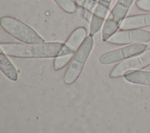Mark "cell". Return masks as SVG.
Listing matches in <instances>:
<instances>
[{
	"instance_id": "obj_1",
	"label": "cell",
	"mask_w": 150,
	"mask_h": 133,
	"mask_svg": "<svg viewBox=\"0 0 150 133\" xmlns=\"http://www.w3.org/2000/svg\"><path fill=\"white\" fill-rule=\"evenodd\" d=\"M0 48L8 56L25 58H51L71 54L60 42H45L38 44L1 43Z\"/></svg>"
},
{
	"instance_id": "obj_2",
	"label": "cell",
	"mask_w": 150,
	"mask_h": 133,
	"mask_svg": "<svg viewBox=\"0 0 150 133\" xmlns=\"http://www.w3.org/2000/svg\"><path fill=\"white\" fill-rule=\"evenodd\" d=\"M2 29L16 40L25 44L45 43V40L32 27L21 20L9 16L0 19Z\"/></svg>"
},
{
	"instance_id": "obj_3",
	"label": "cell",
	"mask_w": 150,
	"mask_h": 133,
	"mask_svg": "<svg viewBox=\"0 0 150 133\" xmlns=\"http://www.w3.org/2000/svg\"><path fill=\"white\" fill-rule=\"evenodd\" d=\"M93 44V36L91 35L87 36L74 54L66 70L63 80L66 85L73 84L79 78L90 54Z\"/></svg>"
},
{
	"instance_id": "obj_4",
	"label": "cell",
	"mask_w": 150,
	"mask_h": 133,
	"mask_svg": "<svg viewBox=\"0 0 150 133\" xmlns=\"http://www.w3.org/2000/svg\"><path fill=\"white\" fill-rule=\"evenodd\" d=\"M134 0H117L105 20L102 31V40L106 41L116 33L131 6Z\"/></svg>"
},
{
	"instance_id": "obj_5",
	"label": "cell",
	"mask_w": 150,
	"mask_h": 133,
	"mask_svg": "<svg viewBox=\"0 0 150 133\" xmlns=\"http://www.w3.org/2000/svg\"><path fill=\"white\" fill-rule=\"evenodd\" d=\"M146 48L147 45L144 43L129 44L103 53L98 58V62L103 65L116 63L141 54L146 50Z\"/></svg>"
},
{
	"instance_id": "obj_6",
	"label": "cell",
	"mask_w": 150,
	"mask_h": 133,
	"mask_svg": "<svg viewBox=\"0 0 150 133\" xmlns=\"http://www.w3.org/2000/svg\"><path fill=\"white\" fill-rule=\"evenodd\" d=\"M150 65V48L138 55L122 61L117 64L110 73L111 78H117L124 75L128 71L140 70Z\"/></svg>"
},
{
	"instance_id": "obj_7",
	"label": "cell",
	"mask_w": 150,
	"mask_h": 133,
	"mask_svg": "<svg viewBox=\"0 0 150 133\" xmlns=\"http://www.w3.org/2000/svg\"><path fill=\"white\" fill-rule=\"evenodd\" d=\"M107 41L118 45L147 43L150 41V32L141 29L121 30L115 33Z\"/></svg>"
},
{
	"instance_id": "obj_8",
	"label": "cell",
	"mask_w": 150,
	"mask_h": 133,
	"mask_svg": "<svg viewBox=\"0 0 150 133\" xmlns=\"http://www.w3.org/2000/svg\"><path fill=\"white\" fill-rule=\"evenodd\" d=\"M112 0H99L93 14L90 25V35L93 36L102 27Z\"/></svg>"
},
{
	"instance_id": "obj_9",
	"label": "cell",
	"mask_w": 150,
	"mask_h": 133,
	"mask_svg": "<svg viewBox=\"0 0 150 133\" xmlns=\"http://www.w3.org/2000/svg\"><path fill=\"white\" fill-rule=\"evenodd\" d=\"M150 26V13L126 17L120 25L121 30L139 29Z\"/></svg>"
},
{
	"instance_id": "obj_10",
	"label": "cell",
	"mask_w": 150,
	"mask_h": 133,
	"mask_svg": "<svg viewBox=\"0 0 150 133\" xmlns=\"http://www.w3.org/2000/svg\"><path fill=\"white\" fill-rule=\"evenodd\" d=\"M87 37V29L84 27H78L68 37L64 46L71 54H74Z\"/></svg>"
},
{
	"instance_id": "obj_11",
	"label": "cell",
	"mask_w": 150,
	"mask_h": 133,
	"mask_svg": "<svg viewBox=\"0 0 150 133\" xmlns=\"http://www.w3.org/2000/svg\"><path fill=\"white\" fill-rule=\"evenodd\" d=\"M124 78L128 82L150 86V71H130L124 75Z\"/></svg>"
},
{
	"instance_id": "obj_12",
	"label": "cell",
	"mask_w": 150,
	"mask_h": 133,
	"mask_svg": "<svg viewBox=\"0 0 150 133\" xmlns=\"http://www.w3.org/2000/svg\"><path fill=\"white\" fill-rule=\"evenodd\" d=\"M0 69L10 80L16 81L18 79V74L16 68L0 48Z\"/></svg>"
},
{
	"instance_id": "obj_13",
	"label": "cell",
	"mask_w": 150,
	"mask_h": 133,
	"mask_svg": "<svg viewBox=\"0 0 150 133\" xmlns=\"http://www.w3.org/2000/svg\"><path fill=\"white\" fill-rule=\"evenodd\" d=\"M76 4L83 9V15L87 20H91L93 12L97 6V0H73Z\"/></svg>"
},
{
	"instance_id": "obj_14",
	"label": "cell",
	"mask_w": 150,
	"mask_h": 133,
	"mask_svg": "<svg viewBox=\"0 0 150 133\" xmlns=\"http://www.w3.org/2000/svg\"><path fill=\"white\" fill-rule=\"evenodd\" d=\"M53 1L68 13H73L77 10V5L73 0H53Z\"/></svg>"
},
{
	"instance_id": "obj_15",
	"label": "cell",
	"mask_w": 150,
	"mask_h": 133,
	"mask_svg": "<svg viewBox=\"0 0 150 133\" xmlns=\"http://www.w3.org/2000/svg\"><path fill=\"white\" fill-rule=\"evenodd\" d=\"M74 55H65L54 58L53 61V68L55 71H59L64 68L69 62H70Z\"/></svg>"
},
{
	"instance_id": "obj_16",
	"label": "cell",
	"mask_w": 150,
	"mask_h": 133,
	"mask_svg": "<svg viewBox=\"0 0 150 133\" xmlns=\"http://www.w3.org/2000/svg\"><path fill=\"white\" fill-rule=\"evenodd\" d=\"M135 5L141 10L150 11V0H137Z\"/></svg>"
}]
</instances>
